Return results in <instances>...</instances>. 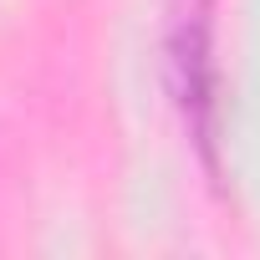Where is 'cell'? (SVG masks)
<instances>
[{"label":"cell","instance_id":"6da1fadb","mask_svg":"<svg viewBox=\"0 0 260 260\" xmlns=\"http://www.w3.org/2000/svg\"><path fill=\"white\" fill-rule=\"evenodd\" d=\"M214 0H169V82L189 133L214 164Z\"/></svg>","mask_w":260,"mask_h":260}]
</instances>
